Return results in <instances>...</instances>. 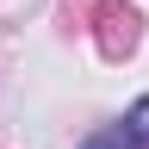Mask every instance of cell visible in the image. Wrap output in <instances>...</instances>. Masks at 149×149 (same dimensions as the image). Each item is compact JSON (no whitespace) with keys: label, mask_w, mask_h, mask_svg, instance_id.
I'll return each mask as SVG.
<instances>
[{"label":"cell","mask_w":149,"mask_h":149,"mask_svg":"<svg viewBox=\"0 0 149 149\" xmlns=\"http://www.w3.org/2000/svg\"><path fill=\"white\" fill-rule=\"evenodd\" d=\"M81 149H130V137H124L118 124H112V130H100V137H87Z\"/></svg>","instance_id":"obj_3"},{"label":"cell","mask_w":149,"mask_h":149,"mask_svg":"<svg viewBox=\"0 0 149 149\" xmlns=\"http://www.w3.org/2000/svg\"><path fill=\"white\" fill-rule=\"evenodd\" d=\"M100 25H106V37H100V44H106V56H118V50H130V44H137V13H118L112 0L100 6Z\"/></svg>","instance_id":"obj_1"},{"label":"cell","mask_w":149,"mask_h":149,"mask_svg":"<svg viewBox=\"0 0 149 149\" xmlns=\"http://www.w3.org/2000/svg\"><path fill=\"white\" fill-rule=\"evenodd\" d=\"M118 130L130 137V149H149V93H143V100L124 112V124H118Z\"/></svg>","instance_id":"obj_2"}]
</instances>
